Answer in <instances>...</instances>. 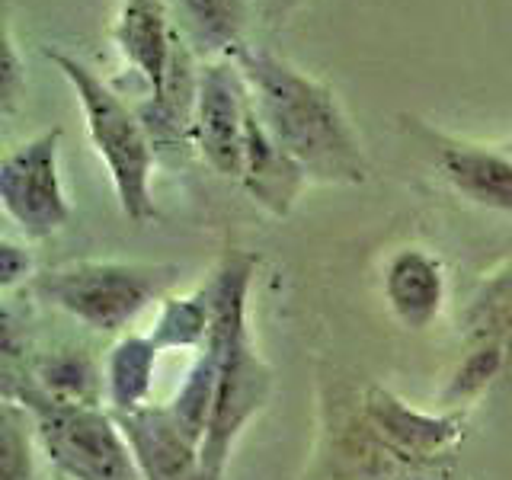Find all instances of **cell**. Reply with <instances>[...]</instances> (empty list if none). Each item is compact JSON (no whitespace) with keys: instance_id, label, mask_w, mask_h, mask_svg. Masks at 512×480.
Listing matches in <instances>:
<instances>
[{"instance_id":"obj_1","label":"cell","mask_w":512,"mask_h":480,"mask_svg":"<svg viewBox=\"0 0 512 480\" xmlns=\"http://www.w3.org/2000/svg\"><path fill=\"white\" fill-rule=\"evenodd\" d=\"M234 61L256 116L308 180L330 186H359L368 180L362 141L330 87L266 48H240Z\"/></svg>"},{"instance_id":"obj_2","label":"cell","mask_w":512,"mask_h":480,"mask_svg":"<svg viewBox=\"0 0 512 480\" xmlns=\"http://www.w3.org/2000/svg\"><path fill=\"white\" fill-rule=\"evenodd\" d=\"M256 263H260V256L231 247L224 250L221 263L208 279L215 295V327L205 346L215 352L218 381L212 420H208V432L202 442V464L218 474H228V461L237 439L266 410L272 400V388H276L269 362L253 343L247 317Z\"/></svg>"},{"instance_id":"obj_3","label":"cell","mask_w":512,"mask_h":480,"mask_svg":"<svg viewBox=\"0 0 512 480\" xmlns=\"http://www.w3.org/2000/svg\"><path fill=\"white\" fill-rule=\"evenodd\" d=\"M42 55L68 80L80 112H84L87 138L96 157L109 173L112 192H116L122 215L132 224H148L157 218L154 205V164L157 148L148 128L138 119L135 106H128L106 80L87 68L84 61L61 52V48H42Z\"/></svg>"},{"instance_id":"obj_4","label":"cell","mask_w":512,"mask_h":480,"mask_svg":"<svg viewBox=\"0 0 512 480\" xmlns=\"http://www.w3.org/2000/svg\"><path fill=\"white\" fill-rule=\"evenodd\" d=\"M176 282L180 266L173 263L77 260L45 269L32 288L87 330L122 336L144 311L164 301Z\"/></svg>"},{"instance_id":"obj_5","label":"cell","mask_w":512,"mask_h":480,"mask_svg":"<svg viewBox=\"0 0 512 480\" xmlns=\"http://www.w3.org/2000/svg\"><path fill=\"white\" fill-rule=\"evenodd\" d=\"M7 400H16L32 420L39 452L64 480H144L119 420L106 407L61 404L7 375Z\"/></svg>"},{"instance_id":"obj_6","label":"cell","mask_w":512,"mask_h":480,"mask_svg":"<svg viewBox=\"0 0 512 480\" xmlns=\"http://www.w3.org/2000/svg\"><path fill=\"white\" fill-rule=\"evenodd\" d=\"M58 151L61 128H45L0 160V202L26 240H48L71 221Z\"/></svg>"},{"instance_id":"obj_7","label":"cell","mask_w":512,"mask_h":480,"mask_svg":"<svg viewBox=\"0 0 512 480\" xmlns=\"http://www.w3.org/2000/svg\"><path fill=\"white\" fill-rule=\"evenodd\" d=\"M250 93L234 58L202 61L192 148L224 180H240Z\"/></svg>"},{"instance_id":"obj_8","label":"cell","mask_w":512,"mask_h":480,"mask_svg":"<svg viewBox=\"0 0 512 480\" xmlns=\"http://www.w3.org/2000/svg\"><path fill=\"white\" fill-rule=\"evenodd\" d=\"M404 128L429 151L439 176L461 199L512 215V154L506 148H487L445 135L416 116H404Z\"/></svg>"},{"instance_id":"obj_9","label":"cell","mask_w":512,"mask_h":480,"mask_svg":"<svg viewBox=\"0 0 512 480\" xmlns=\"http://www.w3.org/2000/svg\"><path fill=\"white\" fill-rule=\"evenodd\" d=\"M362 420L384 455L420 468V464H436L442 455L452 452L455 442L464 436L468 410H445L436 416L413 410L384 388H368L362 400Z\"/></svg>"},{"instance_id":"obj_10","label":"cell","mask_w":512,"mask_h":480,"mask_svg":"<svg viewBox=\"0 0 512 480\" xmlns=\"http://www.w3.org/2000/svg\"><path fill=\"white\" fill-rule=\"evenodd\" d=\"M180 39L167 0H122L116 23H112V45H116L125 68L141 77L148 96L160 93L173 61V48Z\"/></svg>"},{"instance_id":"obj_11","label":"cell","mask_w":512,"mask_h":480,"mask_svg":"<svg viewBox=\"0 0 512 480\" xmlns=\"http://www.w3.org/2000/svg\"><path fill=\"white\" fill-rule=\"evenodd\" d=\"M144 480H183L202 468V442L173 420L167 404L116 416Z\"/></svg>"},{"instance_id":"obj_12","label":"cell","mask_w":512,"mask_h":480,"mask_svg":"<svg viewBox=\"0 0 512 480\" xmlns=\"http://www.w3.org/2000/svg\"><path fill=\"white\" fill-rule=\"evenodd\" d=\"M384 301L407 330H429L445 308V266L426 247H400L384 263Z\"/></svg>"},{"instance_id":"obj_13","label":"cell","mask_w":512,"mask_h":480,"mask_svg":"<svg viewBox=\"0 0 512 480\" xmlns=\"http://www.w3.org/2000/svg\"><path fill=\"white\" fill-rule=\"evenodd\" d=\"M311 180L292 157L282 151V144L266 132L263 119L256 116L253 100L247 103L244 125V167H240V186L250 192L256 205H263L269 215L285 218L301 196V189Z\"/></svg>"},{"instance_id":"obj_14","label":"cell","mask_w":512,"mask_h":480,"mask_svg":"<svg viewBox=\"0 0 512 480\" xmlns=\"http://www.w3.org/2000/svg\"><path fill=\"white\" fill-rule=\"evenodd\" d=\"M183 39L202 61L234 58L250 26V0H167Z\"/></svg>"},{"instance_id":"obj_15","label":"cell","mask_w":512,"mask_h":480,"mask_svg":"<svg viewBox=\"0 0 512 480\" xmlns=\"http://www.w3.org/2000/svg\"><path fill=\"white\" fill-rule=\"evenodd\" d=\"M160 349L151 343L148 333H122L109 346L103 359L106 381V410L112 416L132 413L151 404V388L157 375Z\"/></svg>"},{"instance_id":"obj_16","label":"cell","mask_w":512,"mask_h":480,"mask_svg":"<svg viewBox=\"0 0 512 480\" xmlns=\"http://www.w3.org/2000/svg\"><path fill=\"white\" fill-rule=\"evenodd\" d=\"M32 388L61 400V404L106 407L103 362H96L87 349H52L29 365Z\"/></svg>"},{"instance_id":"obj_17","label":"cell","mask_w":512,"mask_h":480,"mask_svg":"<svg viewBox=\"0 0 512 480\" xmlns=\"http://www.w3.org/2000/svg\"><path fill=\"white\" fill-rule=\"evenodd\" d=\"M215 327L212 285H199L186 295H167L157 304L151 327L144 330L160 352H199Z\"/></svg>"},{"instance_id":"obj_18","label":"cell","mask_w":512,"mask_h":480,"mask_svg":"<svg viewBox=\"0 0 512 480\" xmlns=\"http://www.w3.org/2000/svg\"><path fill=\"white\" fill-rule=\"evenodd\" d=\"M215 381H218V365H215V352L202 346L192 359L186 378L180 381L176 394L167 400V410L173 413V420L180 423L192 439L205 442L208 420H212V407H215Z\"/></svg>"},{"instance_id":"obj_19","label":"cell","mask_w":512,"mask_h":480,"mask_svg":"<svg viewBox=\"0 0 512 480\" xmlns=\"http://www.w3.org/2000/svg\"><path fill=\"white\" fill-rule=\"evenodd\" d=\"M506 365V346L493 340H480L474 349L458 362V368L448 378L442 391V407L445 410H468L480 397L490 391V384L500 378Z\"/></svg>"},{"instance_id":"obj_20","label":"cell","mask_w":512,"mask_h":480,"mask_svg":"<svg viewBox=\"0 0 512 480\" xmlns=\"http://www.w3.org/2000/svg\"><path fill=\"white\" fill-rule=\"evenodd\" d=\"M36 452L39 442L29 413L16 400H4V410H0V480H39Z\"/></svg>"},{"instance_id":"obj_21","label":"cell","mask_w":512,"mask_h":480,"mask_svg":"<svg viewBox=\"0 0 512 480\" xmlns=\"http://www.w3.org/2000/svg\"><path fill=\"white\" fill-rule=\"evenodd\" d=\"M26 90V64L16 52L13 29H4V55H0V112L10 116Z\"/></svg>"},{"instance_id":"obj_22","label":"cell","mask_w":512,"mask_h":480,"mask_svg":"<svg viewBox=\"0 0 512 480\" xmlns=\"http://www.w3.org/2000/svg\"><path fill=\"white\" fill-rule=\"evenodd\" d=\"M32 276V253L26 244H16L13 237L0 240V288L13 292Z\"/></svg>"},{"instance_id":"obj_23","label":"cell","mask_w":512,"mask_h":480,"mask_svg":"<svg viewBox=\"0 0 512 480\" xmlns=\"http://www.w3.org/2000/svg\"><path fill=\"white\" fill-rule=\"evenodd\" d=\"M183 480H224V474H218V471H212V468H202L196 471V474H189V477H183Z\"/></svg>"},{"instance_id":"obj_24","label":"cell","mask_w":512,"mask_h":480,"mask_svg":"<svg viewBox=\"0 0 512 480\" xmlns=\"http://www.w3.org/2000/svg\"><path fill=\"white\" fill-rule=\"evenodd\" d=\"M506 151H509V154H512V141H509V144H506Z\"/></svg>"},{"instance_id":"obj_25","label":"cell","mask_w":512,"mask_h":480,"mask_svg":"<svg viewBox=\"0 0 512 480\" xmlns=\"http://www.w3.org/2000/svg\"><path fill=\"white\" fill-rule=\"evenodd\" d=\"M55 480H64V477H55Z\"/></svg>"}]
</instances>
